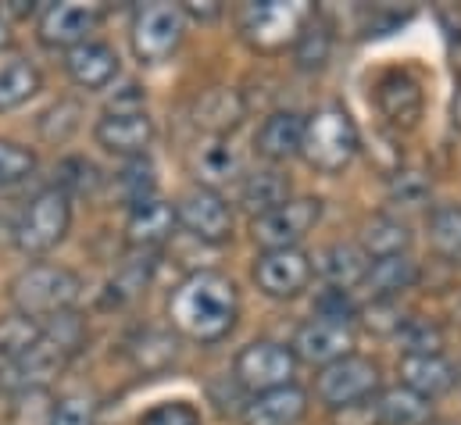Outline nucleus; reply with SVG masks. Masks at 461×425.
<instances>
[{"instance_id": "obj_29", "label": "nucleus", "mask_w": 461, "mask_h": 425, "mask_svg": "<svg viewBox=\"0 0 461 425\" xmlns=\"http://www.w3.org/2000/svg\"><path fill=\"white\" fill-rule=\"evenodd\" d=\"M408 243H411V232L404 222L390 218V214H375L365 232H361V250L375 261V258H393V254H408Z\"/></svg>"}, {"instance_id": "obj_28", "label": "nucleus", "mask_w": 461, "mask_h": 425, "mask_svg": "<svg viewBox=\"0 0 461 425\" xmlns=\"http://www.w3.org/2000/svg\"><path fill=\"white\" fill-rule=\"evenodd\" d=\"M125 354H129V361L140 372L150 375V372H165L176 361L179 347H176V336L172 332H165V329H143V332H136L125 343Z\"/></svg>"}, {"instance_id": "obj_24", "label": "nucleus", "mask_w": 461, "mask_h": 425, "mask_svg": "<svg viewBox=\"0 0 461 425\" xmlns=\"http://www.w3.org/2000/svg\"><path fill=\"white\" fill-rule=\"evenodd\" d=\"M290 201V179L279 168H258L250 176H243L240 183V208L250 218L276 212Z\"/></svg>"}, {"instance_id": "obj_11", "label": "nucleus", "mask_w": 461, "mask_h": 425, "mask_svg": "<svg viewBox=\"0 0 461 425\" xmlns=\"http://www.w3.org/2000/svg\"><path fill=\"white\" fill-rule=\"evenodd\" d=\"M258 290L272 301H294L308 290L315 268L312 258L301 247H286V250H261L254 268H250Z\"/></svg>"}, {"instance_id": "obj_20", "label": "nucleus", "mask_w": 461, "mask_h": 425, "mask_svg": "<svg viewBox=\"0 0 461 425\" xmlns=\"http://www.w3.org/2000/svg\"><path fill=\"white\" fill-rule=\"evenodd\" d=\"M176 229V204L150 197L136 208H129V222H125V240L132 250H158Z\"/></svg>"}, {"instance_id": "obj_25", "label": "nucleus", "mask_w": 461, "mask_h": 425, "mask_svg": "<svg viewBox=\"0 0 461 425\" xmlns=\"http://www.w3.org/2000/svg\"><path fill=\"white\" fill-rule=\"evenodd\" d=\"M243 114H247V104H243L240 90H226V86L208 90V94L194 104V122H197V129H204L208 136H226V140H230L232 129L243 122Z\"/></svg>"}, {"instance_id": "obj_35", "label": "nucleus", "mask_w": 461, "mask_h": 425, "mask_svg": "<svg viewBox=\"0 0 461 425\" xmlns=\"http://www.w3.org/2000/svg\"><path fill=\"white\" fill-rule=\"evenodd\" d=\"M32 172H36V154L22 143L0 140V190L25 183Z\"/></svg>"}, {"instance_id": "obj_13", "label": "nucleus", "mask_w": 461, "mask_h": 425, "mask_svg": "<svg viewBox=\"0 0 461 425\" xmlns=\"http://www.w3.org/2000/svg\"><path fill=\"white\" fill-rule=\"evenodd\" d=\"M290 350H294L297 361L326 368V365L354 354V329H350V321L308 319L294 332V347Z\"/></svg>"}, {"instance_id": "obj_41", "label": "nucleus", "mask_w": 461, "mask_h": 425, "mask_svg": "<svg viewBox=\"0 0 461 425\" xmlns=\"http://www.w3.org/2000/svg\"><path fill=\"white\" fill-rule=\"evenodd\" d=\"M50 425H97V404L90 397H65L54 404V415H50Z\"/></svg>"}, {"instance_id": "obj_9", "label": "nucleus", "mask_w": 461, "mask_h": 425, "mask_svg": "<svg viewBox=\"0 0 461 425\" xmlns=\"http://www.w3.org/2000/svg\"><path fill=\"white\" fill-rule=\"evenodd\" d=\"M379 383H383L379 365H375L372 357L350 354V357H340V361L319 368V375H315V397H319L330 411H340L347 404L368 401V397L379 390Z\"/></svg>"}, {"instance_id": "obj_23", "label": "nucleus", "mask_w": 461, "mask_h": 425, "mask_svg": "<svg viewBox=\"0 0 461 425\" xmlns=\"http://www.w3.org/2000/svg\"><path fill=\"white\" fill-rule=\"evenodd\" d=\"M419 283V265L408 254H393V258H375L368 261V272L361 279V286L368 290L372 301H397L404 290H411Z\"/></svg>"}, {"instance_id": "obj_46", "label": "nucleus", "mask_w": 461, "mask_h": 425, "mask_svg": "<svg viewBox=\"0 0 461 425\" xmlns=\"http://www.w3.org/2000/svg\"><path fill=\"white\" fill-rule=\"evenodd\" d=\"M183 14H186V18L212 22V18L222 14V4H215V0H190V4H183Z\"/></svg>"}, {"instance_id": "obj_3", "label": "nucleus", "mask_w": 461, "mask_h": 425, "mask_svg": "<svg viewBox=\"0 0 461 425\" xmlns=\"http://www.w3.org/2000/svg\"><path fill=\"white\" fill-rule=\"evenodd\" d=\"M79 290H83V283H79V276L72 268H61V265H29V268H22L11 279L7 297H11V304H14V312L22 319L43 325V321L72 312V304L79 301Z\"/></svg>"}, {"instance_id": "obj_44", "label": "nucleus", "mask_w": 461, "mask_h": 425, "mask_svg": "<svg viewBox=\"0 0 461 425\" xmlns=\"http://www.w3.org/2000/svg\"><path fill=\"white\" fill-rule=\"evenodd\" d=\"M319 315L315 319H333V321H350L354 319V304H350V294L347 290H326L319 301H315Z\"/></svg>"}, {"instance_id": "obj_49", "label": "nucleus", "mask_w": 461, "mask_h": 425, "mask_svg": "<svg viewBox=\"0 0 461 425\" xmlns=\"http://www.w3.org/2000/svg\"><path fill=\"white\" fill-rule=\"evenodd\" d=\"M458 386H461V368H458Z\"/></svg>"}, {"instance_id": "obj_5", "label": "nucleus", "mask_w": 461, "mask_h": 425, "mask_svg": "<svg viewBox=\"0 0 461 425\" xmlns=\"http://www.w3.org/2000/svg\"><path fill=\"white\" fill-rule=\"evenodd\" d=\"M312 14L304 0H258L240 11V36L258 54H279L297 43Z\"/></svg>"}, {"instance_id": "obj_38", "label": "nucleus", "mask_w": 461, "mask_h": 425, "mask_svg": "<svg viewBox=\"0 0 461 425\" xmlns=\"http://www.w3.org/2000/svg\"><path fill=\"white\" fill-rule=\"evenodd\" d=\"M79 118H83V104L79 101H58L40 118V132L47 140H54V143H65L79 129Z\"/></svg>"}, {"instance_id": "obj_32", "label": "nucleus", "mask_w": 461, "mask_h": 425, "mask_svg": "<svg viewBox=\"0 0 461 425\" xmlns=\"http://www.w3.org/2000/svg\"><path fill=\"white\" fill-rule=\"evenodd\" d=\"M150 272H154V254H150V250H136V258L122 261L118 272L112 276V283H108V301H115V304H132V301L147 290Z\"/></svg>"}, {"instance_id": "obj_12", "label": "nucleus", "mask_w": 461, "mask_h": 425, "mask_svg": "<svg viewBox=\"0 0 461 425\" xmlns=\"http://www.w3.org/2000/svg\"><path fill=\"white\" fill-rule=\"evenodd\" d=\"M176 225L201 243H226L232 236V208L219 190L190 186L176 204Z\"/></svg>"}, {"instance_id": "obj_36", "label": "nucleus", "mask_w": 461, "mask_h": 425, "mask_svg": "<svg viewBox=\"0 0 461 425\" xmlns=\"http://www.w3.org/2000/svg\"><path fill=\"white\" fill-rule=\"evenodd\" d=\"M36 336H40V325L29 319H22V315L0 321V361H4V365L18 361V357L32 347Z\"/></svg>"}, {"instance_id": "obj_43", "label": "nucleus", "mask_w": 461, "mask_h": 425, "mask_svg": "<svg viewBox=\"0 0 461 425\" xmlns=\"http://www.w3.org/2000/svg\"><path fill=\"white\" fill-rule=\"evenodd\" d=\"M390 197L397 201V204H422L426 197H429V179L422 176V172H393V179H390Z\"/></svg>"}, {"instance_id": "obj_37", "label": "nucleus", "mask_w": 461, "mask_h": 425, "mask_svg": "<svg viewBox=\"0 0 461 425\" xmlns=\"http://www.w3.org/2000/svg\"><path fill=\"white\" fill-rule=\"evenodd\" d=\"M97 183H101V176L86 158H68L58 165V186L54 190H61L65 197L68 194H94Z\"/></svg>"}, {"instance_id": "obj_16", "label": "nucleus", "mask_w": 461, "mask_h": 425, "mask_svg": "<svg viewBox=\"0 0 461 425\" xmlns=\"http://www.w3.org/2000/svg\"><path fill=\"white\" fill-rule=\"evenodd\" d=\"M401 386L415 390L419 397L433 401L458 386V365H451L444 354H404L397 361Z\"/></svg>"}, {"instance_id": "obj_47", "label": "nucleus", "mask_w": 461, "mask_h": 425, "mask_svg": "<svg viewBox=\"0 0 461 425\" xmlns=\"http://www.w3.org/2000/svg\"><path fill=\"white\" fill-rule=\"evenodd\" d=\"M455 125L461 129V83H458V90H455Z\"/></svg>"}, {"instance_id": "obj_6", "label": "nucleus", "mask_w": 461, "mask_h": 425, "mask_svg": "<svg viewBox=\"0 0 461 425\" xmlns=\"http://www.w3.org/2000/svg\"><path fill=\"white\" fill-rule=\"evenodd\" d=\"M72 225V201L61 190H40L14 222V247L29 258L54 250Z\"/></svg>"}, {"instance_id": "obj_2", "label": "nucleus", "mask_w": 461, "mask_h": 425, "mask_svg": "<svg viewBox=\"0 0 461 425\" xmlns=\"http://www.w3.org/2000/svg\"><path fill=\"white\" fill-rule=\"evenodd\" d=\"M86 336H90V329H86V321L79 319L76 312H65L58 319L43 321L40 336L32 339V347L18 361H11L4 368L0 386L11 390V393L47 390V383L58 379L68 368V361L86 347Z\"/></svg>"}, {"instance_id": "obj_22", "label": "nucleus", "mask_w": 461, "mask_h": 425, "mask_svg": "<svg viewBox=\"0 0 461 425\" xmlns=\"http://www.w3.org/2000/svg\"><path fill=\"white\" fill-rule=\"evenodd\" d=\"M301 140H304V118L297 111H272L261 122V129L254 136V147L265 161L283 165V161L301 154Z\"/></svg>"}, {"instance_id": "obj_39", "label": "nucleus", "mask_w": 461, "mask_h": 425, "mask_svg": "<svg viewBox=\"0 0 461 425\" xmlns=\"http://www.w3.org/2000/svg\"><path fill=\"white\" fill-rule=\"evenodd\" d=\"M54 404L47 397V390H25L14 393V408H11V425H50Z\"/></svg>"}, {"instance_id": "obj_48", "label": "nucleus", "mask_w": 461, "mask_h": 425, "mask_svg": "<svg viewBox=\"0 0 461 425\" xmlns=\"http://www.w3.org/2000/svg\"><path fill=\"white\" fill-rule=\"evenodd\" d=\"M433 425H458V422H433Z\"/></svg>"}, {"instance_id": "obj_19", "label": "nucleus", "mask_w": 461, "mask_h": 425, "mask_svg": "<svg viewBox=\"0 0 461 425\" xmlns=\"http://www.w3.org/2000/svg\"><path fill=\"white\" fill-rule=\"evenodd\" d=\"M65 72L83 90H104L118 76L115 47H108L101 40H86V43L65 50Z\"/></svg>"}, {"instance_id": "obj_4", "label": "nucleus", "mask_w": 461, "mask_h": 425, "mask_svg": "<svg viewBox=\"0 0 461 425\" xmlns=\"http://www.w3.org/2000/svg\"><path fill=\"white\" fill-rule=\"evenodd\" d=\"M357 150H361V136H357V125L347 114V107L326 104L312 118H304L301 158L308 161V168H315L322 176H337L357 158Z\"/></svg>"}, {"instance_id": "obj_15", "label": "nucleus", "mask_w": 461, "mask_h": 425, "mask_svg": "<svg viewBox=\"0 0 461 425\" xmlns=\"http://www.w3.org/2000/svg\"><path fill=\"white\" fill-rule=\"evenodd\" d=\"M94 136L108 154H118L125 161L129 158H143V150L154 140V118L143 107H136V111H108L97 122Z\"/></svg>"}, {"instance_id": "obj_30", "label": "nucleus", "mask_w": 461, "mask_h": 425, "mask_svg": "<svg viewBox=\"0 0 461 425\" xmlns=\"http://www.w3.org/2000/svg\"><path fill=\"white\" fill-rule=\"evenodd\" d=\"M43 86L40 68L25 58H14L7 65H0V111H14L22 107L29 97H36Z\"/></svg>"}, {"instance_id": "obj_45", "label": "nucleus", "mask_w": 461, "mask_h": 425, "mask_svg": "<svg viewBox=\"0 0 461 425\" xmlns=\"http://www.w3.org/2000/svg\"><path fill=\"white\" fill-rule=\"evenodd\" d=\"M333 425H383L379 422V404H375V397L357 401V404H347V408H340V411H333Z\"/></svg>"}, {"instance_id": "obj_26", "label": "nucleus", "mask_w": 461, "mask_h": 425, "mask_svg": "<svg viewBox=\"0 0 461 425\" xmlns=\"http://www.w3.org/2000/svg\"><path fill=\"white\" fill-rule=\"evenodd\" d=\"M190 168L197 176V186L215 190V186H222V183H230V179L240 176V154H236V147L226 136H212L208 143H201L194 150Z\"/></svg>"}, {"instance_id": "obj_33", "label": "nucleus", "mask_w": 461, "mask_h": 425, "mask_svg": "<svg viewBox=\"0 0 461 425\" xmlns=\"http://www.w3.org/2000/svg\"><path fill=\"white\" fill-rule=\"evenodd\" d=\"M429 243L440 258L461 265V208L458 204H437L429 212Z\"/></svg>"}, {"instance_id": "obj_21", "label": "nucleus", "mask_w": 461, "mask_h": 425, "mask_svg": "<svg viewBox=\"0 0 461 425\" xmlns=\"http://www.w3.org/2000/svg\"><path fill=\"white\" fill-rule=\"evenodd\" d=\"M312 268H315V276L330 286V290H354V286H361V279H365V272H368V254L357 247V243H330V247H322L319 254H315V261H312Z\"/></svg>"}, {"instance_id": "obj_10", "label": "nucleus", "mask_w": 461, "mask_h": 425, "mask_svg": "<svg viewBox=\"0 0 461 425\" xmlns=\"http://www.w3.org/2000/svg\"><path fill=\"white\" fill-rule=\"evenodd\" d=\"M322 218V201L319 197H290L283 208L261 214L250 222V236L261 250H286L297 247Z\"/></svg>"}, {"instance_id": "obj_42", "label": "nucleus", "mask_w": 461, "mask_h": 425, "mask_svg": "<svg viewBox=\"0 0 461 425\" xmlns=\"http://www.w3.org/2000/svg\"><path fill=\"white\" fill-rule=\"evenodd\" d=\"M140 425H201V411L186 401H165L158 408H150Z\"/></svg>"}, {"instance_id": "obj_40", "label": "nucleus", "mask_w": 461, "mask_h": 425, "mask_svg": "<svg viewBox=\"0 0 461 425\" xmlns=\"http://www.w3.org/2000/svg\"><path fill=\"white\" fill-rule=\"evenodd\" d=\"M397 336L404 343V354H440V347H444L440 329L433 321H422V319H408Z\"/></svg>"}, {"instance_id": "obj_27", "label": "nucleus", "mask_w": 461, "mask_h": 425, "mask_svg": "<svg viewBox=\"0 0 461 425\" xmlns=\"http://www.w3.org/2000/svg\"><path fill=\"white\" fill-rule=\"evenodd\" d=\"M375 404H379V422L383 425H429V419H433V401L419 397L415 390H408L401 383L383 390L375 397Z\"/></svg>"}, {"instance_id": "obj_18", "label": "nucleus", "mask_w": 461, "mask_h": 425, "mask_svg": "<svg viewBox=\"0 0 461 425\" xmlns=\"http://www.w3.org/2000/svg\"><path fill=\"white\" fill-rule=\"evenodd\" d=\"M375 107L393 129H415L422 118V86L408 72H386L375 83Z\"/></svg>"}, {"instance_id": "obj_34", "label": "nucleus", "mask_w": 461, "mask_h": 425, "mask_svg": "<svg viewBox=\"0 0 461 425\" xmlns=\"http://www.w3.org/2000/svg\"><path fill=\"white\" fill-rule=\"evenodd\" d=\"M154 190H158V176H154V165L147 161V154L143 158H129L125 168L118 172V197L129 208H136V204L150 201Z\"/></svg>"}, {"instance_id": "obj_1", "label": "nucleus", "mask_w": 461, "mask_h": 425, "mask_svg": "<svg viewBox=\"0 0 461 425\" xmlns=\"http://www.w3.org/2000/svg\"><path fill=\"white\" fill-rule=\"evenodd\" d=\"M240 319V290L222 272H190L168 297V321L194 343L226 339Z\"/></svg>"}, {"instance_id": "obj_31", "label": "nucleus", "mask_w": 461, "mask_h": 425, "mask_svg": "<svg viewBox=\"0 0 461 425\" xmlns=\"http://www.w3.org/2000/svg\"><path fill=\"white\" fill-rule=\"evenodd\" d=\"M330 50H333V29H330V22H326V18L312 14V18H308V25L301 29L297 43H294L297 68H304V72H319V68H326Z\"/></svg>"}, {"instance_id": "obj_7", "label": "nucleus", "mask_w": 461, "mask_h": 425, "mask_svg": "<svg viewBox=\"0 0 461 425\" xmlns=\"http://www.w3.org/2000/svg\"><path fill=\"white\" fill-rule=\"evenodd\" d=\"M186 40V14L179 4H143L132 14V29H129V43L136 61L143 65H161L168 61Z\"/></svg>"}, {"instance_id": "obj_14", "label": "nucleus", "mask_w": 461, "mask_h": 425, "mask_svg": "<svg viewBox=\"0 0 461 425\" xmlns=\"http://www.w3.org/2000/svg\"><path fill=\"white\" fill-rule=\"evenodd\" d=\"M104 11L94 4H47L40 14V40L54 50H72L90 40V32L101 25Z\"/></svg>"}, {"instance_id": "obj_8", "label": "nucleus", "mask_w": 461, "mask_h": 425, "mask_svg": "<svg viewBox=\"0 0 461 425\" xmlns=\"http://www.w3.org/2000/svg\"><path fill=\"white\" fill-rule=\"evenodd\" d=\"M297 375V357L286 343H276V339H254L247 343L240 354H236V365H232V379L236 386L250 390L254 393H265V390H279V386H290Z\"/></svg>"}, {"instance_id": "obj_17", "label": "nucleus", "mask_w": 461, "mask_h": 425, "mask_svg": "<svg viewBox=\"0 0 461 425\" xmlns=\"http://www.w3.org/2000/svg\"><path fill=\"white\" fill-rule=\"evenodd\" d=\"M304 415H308V393L297 383L254 393L240 411L243 425H301Z\"/></svg>"}]
</instances>
